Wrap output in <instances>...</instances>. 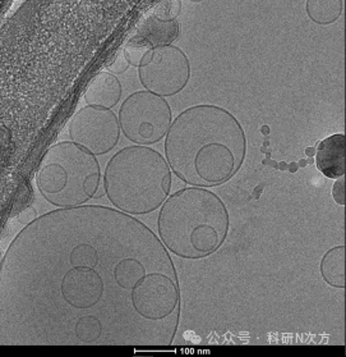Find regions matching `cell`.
Returning a JSON list of instances; mask_svg holds the SVG:
<instances>
[{"mask_svg":"<svg viewBox=\"0 0 346 357\" xmlns=\"http://www.w3.org/2000/svg\"><path fill=\"white\" fill-rule=\"evenodd\" d=\"M180 315L169 251L143 222L116 208L45 213L1 259L4 346L166 347Z\"/></svg>","mask_w":346,"mask_h":357,"instance_id":"1","label":"cell"},{"mask_svg":"<svg viewBox=\"0 0 346 357\" xmlns=\"http://www.w3.org/2000/svg\"><path fill=\"white\" fill-rule=\"evenodd\" d=\"M165 159L178 178L193 187L221 186L242 168L246 136L238 118L214 104H198L173 121Z\"/></svg>","mask_w":346,"mask_h":357,"instance_id":"2","label":"cell"},{"mask_svg":"<svg viewBox=\"0 0 346 357\" xmlns=\"http://www.w3.org/2000/svg\"><path fill=\"white\" fill-rule=\"evenodd\" d=\"M156 228L169 252L185 260H200L223 248L230 215L215 192L203 187H184L162 204Z\"/></svg>","mask_w":346,"mask_h":357,"instance_id":"3","label":"cell"},{"mask_svg":"<svg viewBox=\"0 0 346 357\" xmlns=\"http://www.w3.org/2000/svg\"><path fill=\"white\" fill-rule=\"evenodd\" d=\"M173 172L166 159L150 146H127L109 159L102 185L113 208L133 217L162 208L171 191Z\"/></svg>","mask_w":346,"mask_h":357,"instance_id":"4","label":"cell"},{"mask_svg":"<svg viewBox=\"0 0 346 357\" xmlns=\"http://www.w3.org/2000/svg\"><path fill=\"white\" fill-rule=\"evenodd\" d=\"M35 183L44 200L58 209L87 205L104 188L99 160L73 141H61L47 149Z\"/></svg>","mask_w":346,"mask_h":357,"instance_id":"5","label":"cell"},{"mask_svg":"<svg viewBox=\"0 0 346 357\" xmlns=\"http://www.w3.org/2000/svg\"><path fill=\"white\" fill-rule=\"evenodd\" d=\"M118 119L124 137L141 146L159 144L173 123V112L166 99L139 90L124 99Z\"/></svg>","mask_w":346,"mask_h":357,"instance_id":"6","label":"cell"},{"mask_svg":"<svg viewBox=\"0 0 346 357\" xmlns=\"http://www.w3.org/2000/svg\"><path fill=\"white\" fill-rule=\"evenodd\" d=\"M191 75L188 56L174 45L152 49L139 66L141 85L164 99L182 93L189 84Z\"/></svg>","mask_w":346,"mask_h":357,"instance_id":"7","label":"cell"},{"mask_svg":"<svg viewBox=\"0 0 346 357\" xmlns=\"http://www.w3.org/2000/svg\"><path fill=\"white\" fill-rule=\"evenodd\" d=\"M70 137L95 156L107 155L120 140V125L111 109L87 105L70 119Z\"/></svg>","mask_w":346,"mask_h":357,"instance_id":"8","label":"cell"},{"mask_svg":"<svg viewBox=\"0 0 346 357\" xmlns=\"http://www.w3.org/2000/svg\"><path fill=\"white\" fill-rule=\"evenodd\" d=\"M180 6L179 1H166L159 6L154 16L146 17L143 24H139L134 35L127 45L139 47L146 53L156 47L171 45L179 35V24L177 22L178 12L174 8Z\"/></svg>","mask_w":346,"mask_h":357,"instance_id":"9","label":"cell"},{"mask_svg":"<svg viewBox=\"0 0 346 357\" xmlns=\"http://www.w3.org/2000/svg\"><path fill=\"white\" fill-rule=\"evenodd\" d=\"M315 165L324 177L343 178L346 172V139L344 133H335L321 141L315 149Z\"/></svg>","mask_w":346,"mask_h":357,"instance_id":"10","label":"cell"},{"mask_svg":"<svg viewBox=\"0 0 346 357\" xmlns=\"http://www.w3.org/2000/svg\"><path fill=\"white\" fill-rule=\"evenodd\" d=\"M123 86L113 73L101 70L86 89V104L97 108L111 109L122 100Z\"/></svg>","mask_w":346,"mask_h":357,"instance_id":"11","label":"cell"},{"mask_svg":"<svg viewBox=\"0 0 346 357\" xmlns=\"http://www.w3.org/2000/svg\"><path fill=\"white\" fill-rule=\"evenodd\" d=\"M320 272L323 280L333 288H345V246L329 250L321 260Z\"/></svg>","mask_w":346,"mask_h":357,"instance_id":"12","label":"cell"},{"mask_svg":"<svg viewBox=\"0 0 346 357\" xmlns=\"http://www.w3.org/2000/svg\"><path fill=\"white\" fill-rule=\"evenodd\" d=\"M343 9V0H309L306 4L308 17L320 26H329L336 22Z\"/></svg>","mask_w":346,"mask_h":357,"instance_id":"13","label":"cell"},{"mask_svg":"<svg viewBox=\"0 0 346 357\" xmlns=\"http://www.w3.org/2000/svg\"><path fill=\"white\" fill-rule=\"evenodd\" d=\"M332 197L338 205H345L346 202V191H345V179H338L333 187H332Z\"/></svg>","mask_w":346,"mask_h":357,"instance_id":"14","label":"cell"},{"mask_svg":"<svg viewBox=\"0 0 346 357\" xmlns=\"http://www.w3.org/2000/svg\"><path fill=\"white\" fill-rule=\"evenodd\" d=\"M128 67H129V63L127 62V59H125L123 53H120V54L118 55L111 64H108V70H111L113 75H114V73H116V75L124 73L125 70H128Z\"/></svg>","mask_w":346,"mask_h":357,"instance_id":"15","label":"cell"},{"mask_svg":"<svg viewBox=\"0 0 346 357\" xmlns=\"http://www.w3.org/2000/svg\"><path fill=\"white\" fill-rule=\"evenodd\" d=\"M36 218H38V213H36V210L32 209V208H29V209L24 210V211L19 214V222L30 225V223L33 222Z\"/></svg>","mask_w":346,"mask_h":357,"instance_id":"16","label":"cell"},{"mask_svg":"<svg viewBox=\"0 0 346 357\" xmlns=\"http://www.w3.org/2000/svg\"><path fill=\"white\" fill-rule=\"evenodd\" d=\"M315 150L313 148H308L307 150H306V154L309 156L313 155L315 154Z\"/></svg>","mask_w":346,"mask_h":357,"instance_id":"17","label":"cell"},{"mask_svg":"<svg viewBox=\"0 0 346 357\" xmlns=\"http://www.w3.org/2000/svg\"><path fill=\"white\" fill-rule=\"evenodd\" d=\"M269 127H267V126H265V127H263V130H262V132L263 133H269Z\"/></svg>","mask_w":346,"mask_h":357,"instance_id":"18","label":"cell"}]
</instances>
